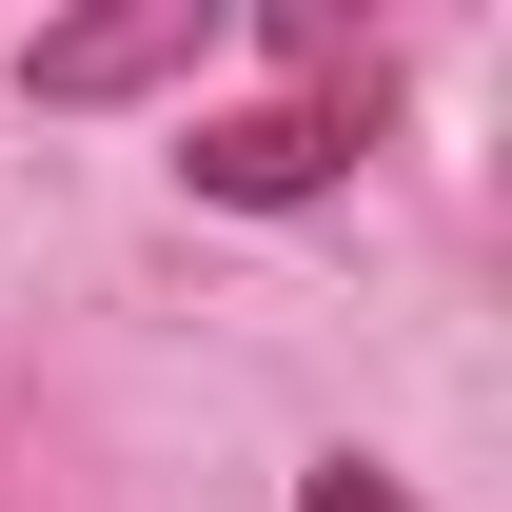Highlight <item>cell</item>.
I'll use <instances>...</instances> for the list:
<instances>
[{"instance_id":"obj_1","label":"cell","mask_w":512,"mask_h":512,"mask_svg":"<svg viewBox=\"0 0 512 512\" xmlns=\"http://www.w3.org/2000/svg\"><path fill=\"white\" fill-rule=\"evenodd\" d=\"M217 20H237V0H119V20H40V40H20V99H158V79H197L217 60Z\"/></svg>"},{"instance_id":"obj_2","label":"cell","mask_w":512,"mask_h":512,"mask_svg":"<svg viewBox=\"0 0 512 512\" xmlns=\"http://www.w3.org/2000/svg\"><path fill=\"white\" fill-rule=\"evenodd\" d=\"M355 119H375V60L316 79V99H276V119H197V138H178V178H197V197H237V217H276V197H316L335 158H355Z\"/></svg>"},{"instance_id":"obj_3","label":"cell","mask_w":512,"mask_h":512,"mask_svg":"<svg viewBox=\"0 0 512 512\" xmlns=\"http://www.w3.org/2000/svg\"><path fill=\"white\" fill-rule=\"evenodd\" d=\"M296 512H414V493H394L375 453H316V473H296Z\"/></svg>"}]
</instances>
